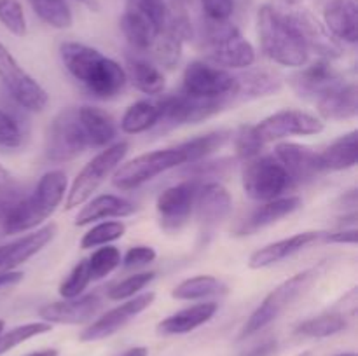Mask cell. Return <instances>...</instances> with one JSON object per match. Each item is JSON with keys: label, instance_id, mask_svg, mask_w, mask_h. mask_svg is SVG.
<instances>
[{"label": "cell", "instance_id": "obj_1", "mask_svg": "<svg viewBox=\"0 0 358 356\" xmlns=\"http://www.w3.org/2000/svg\"><path fill=\"white\" fill-rule=\"evenodd\" d=\"M59 58L66 72L98 100H110L124 89L126 70L103 52L83 42H63Z\"/></svg>", "mask_w": 358, "mask_h": 356}, {"label": "cell", "instance_id": "obj_2", "mask_svg": "<svg viewBox=\"0 0 358 356\" xmlns=\"http://www.w3.org/2000/svg\"><path fill=\"white\" fill-rule=\"evenodd\" d=\"M66 175L62 170L48 171L41 177L34 192L20 198L2 220L6 234H20L35 229L49 218L65 199Z\"/></svg>", "mask_w": 358, "mask_h": 356}, {"label": "cell", "instance_id": "obj_3", "mask_svg": "<svg viewBox=\"0 0 358 356\" xmlns=\"http://www.w3.org/2000/svg\"><path fill=\"white\" fill-rule=\"evenodd\" d=\"M257 34L264 54L278 65L301 68L308 63L310 51L287 20L282 7L266 3L259 9Z\"/></svg>", "mask_w": 358, "mask_h": 356}, {"label": "cell", "instance_id": "obj_4", "mask_svg": "<svg viewBox=\"0 0 358 356\" xmlns=\"http://www.w3.org/2000/svg\"><path fill=\"white\" fill-rule=\"evenodd\" d=\"M327 267L329 260H324L320 262V264L313 265V267H308L304 269V271L297 272V274L285 279L283 283H280L273 292H269L268 295H266V299L259 304L257 309L250 314L247 323L241 328L240 339L252 337V335H255L257 332H261L262 328L271 325L276 318L282 316L299 297H303L304 293L308 292V288H310L320 276H324Z\"/></svg>", "mask_w": 358, "mask_h": 356}, {"label": "cell", "instance_id": "obj_5", "mask_svg": "<svg viewBox=\"0 0 358 356\" xmlns=\"http://www.w3.org/2000/svg\"><path fill=\"white\" fill-rule=\"evenodd\" d=\"M203 52L208 63L226 70L250 68L255 63V49L229 21L206 20L203 31Z\"/></svg>", "mask_w": 358, "mask_h": 356}, {"label": "cell", "instance_id": "obj_6", "mask_svg": "<svg viewBox=\"0 0 358 356\" xmlns=\"http://www.w3.org/2000/svg\"><path fill=\"white\" fill-rule=\"evenodd\" d=\"M128 143L117 142L105 147L100 154H96L73 178L72 187L66 192L65 208L73 209L84 205L98 191V187L121 166L126 154H128Z\"/></svg>", "mask_w": 358, "mask_h": 356}, {"label": "cell", "instance_id": "obj_7", "mask_svg": "<svg viewBox=\"0 0 358 356\" xmlns=\"http://www.w3.org/2000/svg\"><path fill=\"white\" fill-rule=\"evenodd\" d=\"M241 184L248 198L262 202L283 198V194L294 187L292 178L275 156H257L245 161Z\"/></svg>", "mask_w": 358, "mask_h": 356}, {"label": "cell", "instance_id": "obj_8", "mask_svg": "<svg viewBox=\"0 0 358 356\" xmlns=\"http://www.w3.org/2000/svg\"><path fill=\"white\" fill-rule=\"evenodd\" d=\"M86 149H90V145L77 115V107L59 110L45 133V159L55 164L69 163Z\"/></svg>", "mask_w": 358, "mask_h": 356}, {"label": "cell", "instance_id": "obj_9", "mask_svg": "<svg viewBox=\"0 0 358 356\" xmlns=\"http://www.w3.org/2000/svg\"><path fill=\"white\" fill-rule=\"evenodd\" d=\"M182 164H187V161L178 147L154 150V152L142 154V156L121 164L114 171L112 184L121 191H133V188L142 187L152 178L159 177L173 168L182 166Z\"/></svg>", "mask_w": 358, "mask_h": 356}, {"label": "cell", "instance_id": "obj_10", "mask_svg": "<svg viewBox=\"0 0 358 356\" xmlns=\"http://www.w3.org/2000/svg\"><path fill=\"white\" fill-rule=\"evenodd\" d=\"M192 35H194V30H192V23L184 6L171 2L170 7H166L163 28L154 40L152 47L149 49L154 61L163 68L173 70L180 63L184 44L191 40Z\"/></svg>", "mask_w": 358, "mask_h": 356}, {"label": "cell", "instance_id": "obj_11", "mask_svg": "<svg viewBox=\"0 0 358 356\" xmlns=\"http://www.w3.org/2000/svg\"><path fill=\"white\" fill-rule=\"evenodd\" d=\"M0 82L21 108L42 112L49 103V94L0 42Z\"/></svg>", "mask_w": 358, "mask_h": 356}, {"label": "cell", "instance_id": "obj_12", "mask_svg": "<svg viewBox=\"0 0 358 356\" xmlns=\"http://www.w3.org/2000/svg\"><path fill=\"white\" fill-rule=\"evenodd\" d=\"M182 91L192 96L229 100L236 98L238 79L229 70L198 59L185 66Z\"/></svg>", "mask_w": 358, "mask_h": 356}, {"label": "cell", "instance_id": "obj_13", "mask_svg": "<svg viewBox=\"0 0 358 356\" xmlns=\"http://www.w3.org/2000/svg\"><path fill=\"white\" fill-rule=\"evenodd\" d=\"M159 122L168 124H198L206 121L224 110L227 100H213V98L192 96V94L175 93L170 96H164L159 103Z\"/></svg>", "mask_w": 358, "mask_h": 356}, {"label": "cell", "instance_id": "obj_14", "mask_svg": "<svg viewBox=\"0 0 358 356\" xmlns=\"http://www.w3.org/2000/svg\"><path fill=\"white\" fill-rule=\"evenodd\" d=\"M282 9L294 30L303 38L308 51L317 52L320 58L325 59H334L343 54L341 42L327 30V27L311 10L304 9V7L301 9V7L289 6V3H285V7Z\"/></svg>", "mask_w": 358, "mask_h": 356}, {"label": "cell", "instance_id": "obj_15", "mask_svg": "<svg viewBox=\"0 0 358 356\" xmlns=\"http://www.w3.org/2000/svg\"><path fill=\"white\" fill-rule=\"evenodd\" d=\"M199 184L192 180H184L177 185L164 188L156 201L157 216L161 229L168 234H175L184 229L194 213L196 192Z\"/></svg>", "mask_w": 358, "mask_h": 356}, {"label": "cell", "instance_id": "obj_16", "mask_svg": "<svg viewBox=\"0 0 358 356\" xmlns=\"http://www.w3.org/2000/svg\"><path fill=\"white\" fill-rule=\"evenodd\" d=\"M324 128L325 124L317 115H311L303 110H294V108L275 112L254 126L255 133L264 145L269 142L287 138V136L318 135L324 131Z\"/></svg>", "mask_w": 358, "mask_h": 356}, {"label": "cell", "instance_id": "obj_17", "mask_svg": "<svg viewBox=\"0 0 358 356\" xmlns=\"http://www.w3.org/2000/svg\"><path fill=\"white\" fill-rule=\"evenodd\" d=\"M233 209V198L219 181H205L199 184L196 192L194 212L199 223V236L208 239L217 227L229 216Z\"/></svg>", "mask_w": 358, "mask_h": 356}, {"label": "cell", "instance_id": "obj_18", "mask_svg": "<svg viewBox=\"0 0 358 356\" xmlns=\"http://www.w3.org/2000/svg\"><path fill=\"white\" fill-rule=\"evenodd\" d=\"M290 86L299 98L315 100L345 84V77L332 66L331 59L320 58L308 66H301L289 79Z\"/></svg>", "mask_w": 358, "mask_h": 356}, {"label": "cell", "instance_id": "obj_19", "mask_svg": "<svg viewBox=\"0 0 358 356\" xmlns=\"http://www.w3.org/2000/svg\"><path fill=\"white\" fill-rule=\"evenodd\" d=\"M154 299H156V293L145 292L138 293V295L131 297V299L126 300V302L119 304L117 307L107 311L103 316H100L96 321H93V323L80 334V341L93 342L110 337L115 332L121 330L124 325H128L133 318L138 316L140 313H143V311L154 302Z\"/></svg>", "mask_w": 358, "mask_h": 356}, {"label": "cell", "instance_id": "obj_20", "mask_svg": "<svg viewBox=\"0 0 358 356\" xmlns=\"http://www.w3.org/2000/svg\"><path fill=\"white\" fill-rule=\"evenodd\" d=\"M121 30L136 52H147L161 31V24L136 0H128L121 16Z\"/></svg>", "mask_w": 358, "mask_h": 356}, {"label": "cell", "instance_id": "obj_21", "mask_svg": "<svg viewBox=\"0 0 358 356\" xmlns=\"http://www.w3.org/2000/svg\"><path fill=\"white\" fill-rule=\"evenodd\" d=\"M276 159L283 164L287 173L296 184H308L324 173L320 157L311 147L294 142H282L275 147Z\"/></svg>", "mask_w": 358, "mask_h": 356}, {"label": "cell", "instance_id": "obj_22", "mask_svg": "<svg viewBox=\"0 0 358 356\" xmlns=\"http://www.w3.org/2000/svg\"><path fill=\"white\" fill-rule=\"evenodd\" d=\"M101 307V300L96 293L79 295L76 299H65L62 302L45 304L38 309V316L45 323L62 325H79L86 323L91 318L96 316Z\"/></svg>", "mask_w": 358, "mask_h": 356}, {"label": "cell", "instance_id": "obj_23", "mask_svg": "<svg viewBox=\"0 0 358 356\" xmlns=\"http://www.w3.org/2000/svg\"><path fill=\"white\" fill-rule=\"evenodd\" d=\"M301 206H303V199L299 195H285V198H278L264 202V205L257 206L250 215L245 216L243 220H240L234 225V236H252V234L273 225L278 220L292 215Z\"/></svg>", "mask_w": 358, "mask_h": 356}, {"label": "cell", "instance_id": "obj_24", "mask_svg": "<svg viewBox=\"0 0 358 356\" xmlns=\"http://www.w3.org/2000/svg\"><path fill=\"white\" fill-rule=\"evenodd\" d=\"M56 223H48L35 232L27 234L23 237L10 241V243L0 246V271H14L37 255L49 241L55 237Z\"/></svg>", "mask_w": 358, "mask_h": 356}, {"label": "cell", "instance_id": "obj_25", "mask_svg": "<svg viewBox=\"0 0 358 356\" xmlns=\"http://www.w3.org/2000/svg\"><path fill=\"white\" fill-rule=\"evenodd\" d=\"M320 237L322 232H318V230H306V232L294 234V236L285 237V239L266 244V246L259 248V250H255L250 255V258H248V267L264 269L273 264H278V262L299 253L301 250L308 248L310 244L320 241Z\"/></svg>", "mask_w": 358, "mask_h": 356}, {"label": "cell", "instance_id": "obj_26", "mask_svg": "<svg viewBox=\"0 0 358 356\" xmlns=\"http://www.w3.org/2000/svg\"><path fill=\"white\" fill-rule=\"evenodd\" d=\"M324 24L339 42L358 40V0H329L324 7Z\"/></svg>", "mask_w": 358, "mask_h": 356}, {"label": "cell", "instance_id": "obj_27", "mask_svg": "<svg viewBox=\"0 0 358 356\" xmlns=\"http://www.w3.org/2000/svg\"><path fill=\"white\" fill-rule=\"evenodd\" d=\"M77 115H79L80 126H83L90 149L91 147L93 149H105L114 142L117 128H115V122L110 114L98 107L83 105V107H77Z\"/></svg>", "mask_w": 358, "mask_h": 356}, {"label": "cell", "instance_id": "obj_28", "mask_svg": "<svg viewBox=\"0 0 358 356\" xmlns=\"http://www.w3.org/2000/svg\"><path fill=\"white\" fill-rule=\"evenodd\" d=\"M318 114L327 121H348L358 114V89L355 82H345L317 100Z\"/></svg>", "mask_w": 358, "mask_h": 356}, {"label": "cell", "instance_id": "obj_29", "mask_svg": "<svg viewBox=\"0 0 358 356\" xmlns=\"http://www.w3.org/2000/svg\"><path fill=\"white\" fill-rule=\"evenodd\" d=\"M219 304L217 302H199L191 307L178 311V313L171 314V316L164 318L163 321L157 323V334L159 335H182L189 334V332L196 330L206 321L212 320L215 316Z\"/></svg>", "mask_w": 358, "mask_h": 356}, {"label": "cell", "instance_id": "obj_30", "mask_svg": "<svg viewBox=\"0 0 358 356\" xmlns=\"http://www.w3.org/2000/svg\"><path fill=\"white\" fill-rule=\"evenodd\" d=\"M135 213V205L128 199L119 198L114 194H101L98 198L91 199L86 206L76 216V225L83 227L87 223H93L96 220L103 218H121V216H129Z\"/></svg>", "mask_w": 358, "mask_h": 356}, {"label": "cell", "instance_id": "obj_31", "mask_svg": "<svg viewBox=\"0 0 358 356\" xmlns=\"http://www.w3.org/2000/svg\"><path fill=\"white\" fill-rule=\"evenodd\" d=\"M238 98L255 100V98L271 96L282 89L283 79L271 68H247V72L236 75Z\"/></svg>", "mask_w": 358, "mask_h": 356}, {"label": "cell", "instance_id": "obj_32", "mask_svg": "<svg viewBox=\"0 0 358 356\" xmlns=\"http://www.w3.org/2000/svg\"><path fill=\"white\" fill-rule=\"evenodd\" d=\"M324 171H345L357 166L358 159V131L346 133L336 138L327 149L318 152Z\"/></svg>", "mask_w": 358, "mask_h": 356}, {"label": "cell", "instance_id": "obj_33", "mask_svg": "<svg viewBox=\"0 0 358 356\" xmlns=\"http://www.w3.org/2000/svg\"><path fill=\"white\" fill-rule=\"evenodd\" d=\"M126 77L131 80L136 89L142 91L143 94H149V96H157V94L163 93L164 86H166L163 72L154 63L147 61L145 58L135 54V52H133V56H128Z\"/></svg>", "mask_w": 358, "mask_h": 356}, {"label": "cell", "instance_id": "obj_34", "mask_svg": "<svg viewBox=\"0 0 358 356\" xmlns=\"http://www.w3.org/2000/svg\"><path fill=\"white\" fill-rule=\"evenodd\" d=\"M227 292V286L220 279L210 274H199L194 278H187L178 283L171 290V297L177 300H201L206 297L222 295Z\"/></svg>", "mask_w": 358, "mask_h": 356}, {"label": "cell", "instance_id": "obj_35", "mask_svg": "<svg viewBox=\"0 0 358 356\" xmlns=\"http://www.w3.org/2000/svg\"><path fill=\"white\" fill-rule=\"evenodd\" d=\"M231 136H233V133L227 131V129H219V131H212L206 133V135L196 136V138L187 140V142L180 143V145L177 147L184 152L187 164H194L206 159L208 156H212V154L217 152L219 149H222V147L229 142Z\"/></svg>", "mask_w": 358, "mask_h": 356}, {"label": "cell", "instance_id": "obj_36", "mask_svg": "<svg viewBox=\"0 0 358 356\" xmlns=\"http://www.w3.org/2000/svg\"><path fill=\"white\" fill-rule=\"evenodd\" d=\"M159 122V108L152 101H136L129 105L128 110L124 112L121 119V129L126 135H140Z\"/></svg>", "mask_w": 358, "mask_h": 356}, {"label": "cell", "instance_id": "obj_37", "mask_svg": "<svg viewBox=\"0 0 358 356\" xmlns=\"http://www.w3.org/2000/svg\"><path fill=\"white\" fill-rule=\"evenodd\" d=\"M348 327V320L343 314L329 311V313L320 314V316L310 318V320L303 321L296 327V334L301 337L310 339H324L331 337V335L339 334Z\"/></svg>", "mask_w": 358, "mask_h": 356}, {"label": "cell", "instance_id": "obj_38", "mask_svg": "<svg viewBox=\"0 0 358 356\" xmlns=\"http://www.w3.org/2000/svg\"><path fill=\"white\" fill-rule=\"evenodd\" d=\"M28 3L49 27L66 30L73 24V14L65 0H28Z\"/></svg>", "mask_w": 358, "mask_h": 356}, {"label": "cell", "instance_id": "obj_39", "mask_svg": "<svg viewBox=\"0 0 358 356\" xmlns=\"http://www.w3.org/2000/svg\"><path fill=\"white\" fill-rule=\"evenodd\" d=\"M86 260L91 281H98V279H103L105 276H108L121 265V251H119L117 246L103 244V246H98V250H94Z\"/></svg>", "mask_w": 358, "mask_h": 356}, {"label": "cell", "instance_id": "obj_40", "mask_svg": "<svg viewBox=\"0 0 358 356\" xmlns=\"http://www.w3.org/2000/svg\"><path fill=\"white\" fill-rule=\"evenodd\" d=\"M126 232V225L122 222H101L98 225L91 227L80 239V248L83 250H90V248L103 246V244H110L114 241L121 239Z\"/></svg>", "mask_w": 358, "mask_h": 356}, {"label": "cell", "instance_id": "obj_41", "mask_svg": "<svg viewBox=\"0 0 358 356\" xmlns=\"http://www.w3.org/2000/svg\"><path fill=\"white\" fill-rule=\"evenodd\" d=\"M52 325L45 323V321H34V323L20 325V327L13 328V330L0 334V355L10 351L13 348L20 346L21 342L28 341L31 337H37L41 334H48L51 332Z\"/></svg>", "mask_w": 358, "mask_h": 356}, {"label": "cell", "instance_id": "obj_42", "mask_svg": "<svg viewBox=\"0 0 358 356\" xmlns=\"http://www.w3.org/2000/svg\"><path fill=\"white\" fill-rule=\"evenodd\" d=\"M154 278H156V272L154 271H145V272H138V274L128 276V278L121 279L119 283L112 285L110 288H108L107 297L110 300L131 299V297L138 295L140 290L145 288L149 283H152Z\"/></svg>", "mask_w": 358, "mask_h": 356}, {"label": "cell", "instance_id": "obj_43", "mask_svg": "<svg viewBox=\"0 0 358 356\" xmlns=\"http://www.w3.org/2000/svg\"><path fill=\"white\" fill-rule=\"evenodd\" d=\"M231 138L234 140V149H236V156L241 161H250L254 157L261 156V150L264 147V143L261 142V138L255 133L254 126L243 124L236 129V133H233Z\"/></svg>", "mask_w": 358, "mask_h": 356}, {"label": "cell", "instance_id": "obj_44", "mask_svg": "<svg viewBox=\"0 0 358 356\" xmlns=\"http://www.w3.org/2000/svg\"><path fill=\"white\" fill-rule=\"evenodd\" d=\"M0 23L16 37L27 35V17L20 0H0Z\"/></svg>", "mask_w": 358, "mask_h": 356}, {"label": "cell", "instance_id": "obj_45", "mask_svg": "<svg viewBox=\"0 0 358 356\" xmlns=\"http://www.w3.org/2000/svg\"><path fill=\"white\" fill-rule=\"evenodd\" d=\"M91 276L90 271H87V260L83 258L79 264L73 265V269L70 271V274L66 276L65 281L59 285V295L63 299H76V297L83 295L84 290L90 286Z\"/></svg>", "mask_w": 358, "mask_h": 356}, {"label": "cell", "instance_id": "obj_46", "mask_svg": "<svg viewBox=\"0 0 358 356\" xmlns=\"http://www.w3.org/2000/svg\"><path fill=\"white\" fill-rule=\"evenodd\" d=\"M23 143V131L16 119L0 108V147L17 149Z\"/></svg>", "mask_w": 358, "mask_h": 356}, {"label": "cell", "instance_id": "obj_47", "mask_svg": "<svg viewBox=\"0 0 358 356\" xmlns=\"http://www.w3.org/2000/svg\"><path fill=\"white\" fill-rule=\"evenodd\" d=\"M203 13L208 21H229L234 13V0H201Z\"/></svg>", "mask_w": 358, "mask_h": 356}, {"label": "cell", "instance_id": "obj_48", "mask_svg": "<svg viewBox=\"0 0 358 356\" xmlns=\"http://www.w3.org/2000/svg\"><path fill=\"white\" fill-rule=\"evenodd\" d=\"M157 253L152 246H147V244H136L131 246L126 251L124 257L121 258V262L124 264V267H140V265L150 264V262L156 260Z\"/></svg>", "mask_w": 358, "mask_h": 356}, {"label": "cell", "instance_id": "obj_49", "mask_svg": "<svg viewBox=\"0 0 358 356\" xmlns=\"http://www.w3.org/2000/svg\"><path fill=\"white\" fill-rule=\"evenodd\" d=\"M0 198L7 199H20L21 198V185L6 168L0 164Z\"/></svg>", "mask_w": 358, "mask_h": 356}, {"label": "cell", "instance_id": "obj_50", "mask_svg": "<svg viewBox=\"0 0 358 356\" xmlns=\"http://www.w3.org/2000/svg\"><path fill=\"white\" fill-rule=\"evenodd\" d=\"M358 230L355 227L348 229V227H343L339 230H332V232H322L320 241L331 244H355L357 243Z\"/></svg>", "mask_w": 358, "mask_h": 356}, {"label": "cell", "instance_id": "obj_51", "mask_svg": "<svg viewBox=\"0 0 358 356\" xmlns=\"http://www.w3.org/2000/svg\"><path fill=\"white\" fill-rule=\"evenodd\" d=\"M358 206V195H357V188H352V191H346L345 194L339 195L336 199V209L343 212L345 215H352V213H357Z\"/></svg>", "mask_w": 358, "mask_h": 356}, {"label": "cell", "instance_id": "obj_52", "mask_svg": "<svg viewBox=\"0 0 358 356\" xmlns=\"http://www.w3.org/2000/svg\"><path fill=\"white\" fill-rule=\"evenodd\" d=\"M136 2H138L140 6L145 7V9L156 17V21L161 24V28H163L164 16H166V7H168L164 0H136Z\"/></svg>", "mask_w": 358, "mask_h": 356}, {"label": "cell", "instance_id": "obj_53", "mask_svg": "<svg viewBox=\"0 0 358 356\" xmlns=\"http://www.w3.org/2000/svg\"><path fill=\"white\" fill-rule=\"evenodd\" d=\"M24 278L21 271H0V288H7V286H14Z\"/></svg>", "mask_w": 358, "mask_h": 356}, {"label": "cell", "instance_id": "obj_54", "mask_svg": "<svg viewBox=\"0 0 358 356\" xmlns=\"http://www.w3.org/2000/svg\"><path fill=\"white\" fill-rule=\"evenodd\" d=\"M275 351H276V342L268 341L264 342V344L257 346L255 349H252L247 356H271Z\"/></svg>", "mask_w": 358, "mask_h": 356}, {"label": "cell", "instance_id": "obj_55", "mask_svg": "<svg viewBox=\"0 0 358 356\" xmlns=\"http://www.w3.org/2000/svg\"><path fill=\"white\" fill-rule=\"evenodd\" d=\"M147 355H149L147 348H143V346H136V348L128 349V351L121 356H147Z\"/></svg>", "mask_w": 358, "mask_h": 356}, {"label": "cell", "instance_id": "obj_56", "mask_svg": "<svg viewBox=\"0 0 358 356\" xmlns=\"http://www.w3.org/2000/svg\"><path fill=\"white\" fill-rule=\"evenodd\" d=\"M27 356H58V351H56V349H42V351L30 353V355Z\"/></svg>", "mask_w": 358, "mask_h": 356}, {"label": "cell", "instance_id": "obj_57", "mask_svg": "<svg viewBox=\"0 0 358 356\" xmlns=\"http://www.w3.org/2000/svg\"><path fill=\"white\" fill-rule=\"evenodd\" d=\"M285 3H289V6H297V3L304 2V0H283Z\"/></svg>", "mask_w": 358, "mask_h": 356}, {"label": "cell", "instance_id": "obj_58", "mask_svg": "<svg viewBox=\"0 0 358 356\" xmlns=\"http://www.w3.org/2000/svg\"><path fill=\"white\" fill-rule=\"evenodd\" d=\"M336 356H357L355 353H341V355H336Z\"/></svg>", "mask_w": 358, "mask_h": 356}, {"label": "cell", "instance_id": "obj_59", "mask_svg": "<svg viewBox=\"0 0 358 356\" xmlns=\"http://www.w3.org/2000/svg\"><path fill=\"white\" fill-rule=\"evenodd\" d=\"M171 2H177V3H182V6H185V3H187L189 0H171Z\"/></svg>", "mask_w": 358, "mask_h": 356}, {"label": "cell", "instance_id": "obj_60", "mask_svg": "<svg viewBox=\"0 0 358 356\" xmlns=\"http://www.w3.org/2000/svg\"><path fill=\"white\" fill-rule=\"evenodd\" d=\"M3 327H6V321L0 320V334H2V332H3Z\"/></svg>", "mask_w": 358, "mask_h": 356}, {"label": "cell", "instance_id": "obj_61", "mask_svg": "<svg viewBox=\"0 0 358 356\" xmlns=\"http://www.w3.org/2000/svg\"><path fill=\"white\" fill-rule=\"evenodd\" d=\"M299 356H315V353H311V351H306V353H301Z\"/></svg>", "mask_w": 358, "mask_h": 356}, {"label": "cell", "instance_id": "obj_62", "mask_svg": "<svg viewBox=\"0 0 358 356\" xmlns=\"http://www.w3.org/2000/svg\"><path fill=\"white\" fill-rule=\"evenodd\" d=\"M77 2H83V3H90L91 0H77Z\"/></svg>", "mask_w": 358, "mask_h": 356}]
</instances>
